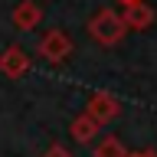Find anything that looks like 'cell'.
Returning a JSON list of instances; mask_svg holds the SVG:
<instances>
[{
    "instance_id": "6",
    "label": "cell",
    "mask_w": 157,
    "mask_h": 157,
    "mask_svg": "<svg viewBox=\"0 0 157 157\" xmlns=\"http://www.w3.org/2000/svg\"><path fill=\"white\" fill-rule=\"evenodd\" d=\"M121 17H124V26H128V29H137V33H141V29H151V26H154L157 13H154V7H151V3H144V0H141V3L124 7V13H121Z\"/></svg>"
},
{
    "instance_id": "7",
    "label": "cell",
    "mask_w": 157,
    "mask_h": 157,
    "mask_svg": "<svg viewBox=\"0 0 157 157\" xmlns=\"http://www.w3.org/2000/svg\"><path fill=\"white\" fill-rule=\"evenodd\" d=\"M98 128H101V124H98L95 118L82 111V115H75L72 121H69V134L75 137L78 144H92V141L98 137Z\"/></svg>"
},
{
    "instance_id": "11",
    "label": "cell",
    "mask_w": 157,
    "mask_h": 157,
    "mask_svg": "<svg viewBox=\"0 0 157 157\" xmlns=\"http://www.w3.org/2000/svg\"><path fill=\"white\" fill-rule=\"evenodd\" d=\"M121 3H124V7H131V3H141V0H121Z\"/></svg>"
},
{
    "instance_id": "10",
    "label": "cell",
    "mask_w": 157,
    "mask_h": 157,
    "mask_svg": "<svg viewBox=\"0 0 157 157\" xmlns=\"http://www.w3.org/2000/svg\"><path fill=\"white\" fill-rule=\"evenodd\" d=\"M131 157H157V154H154V151H134Z\"/></svg>"
},
{
    "instance_id": "1",
    "label": "cell",
    "mask_w": 157,
    "mask_h": 157,
    "mask_svg": "<svg viewBox=\"0 0 157 157\" xmlns=\"http://www.w3.org/2000/svg\"><path fill=\"white\" fill-rule=\"evenodd\" d=\"M128 26H124V17L115 13V10H98L95 17L88 20V36L95 39L98 46H118L124 39Z\"/></svg>"
},
{
    "instance_id": "5",
    "label": "cell",
    "mask_w": 157,
    "mask_h": 157,
    "mask_svg": "<svg viewBox=\"0 0 157 157\" xmlns=\"http://www.w3.org/2000/svg\"><path fill=\"white\" fill-rule=\"evenodd\" d=\"M10 20H13V26L17 29H36L39 20H43V10H39L36 0H20L17 7H13V13H10Z\"/></svg>"
},
{
    "instance_id": "8",
    "label": "cell",
    "mask_w": 157,
    "mask_h": 157,
    "mask_svg": "<svg viewBox=\"0 0 157 157\" xmlns=\"http://www.w3.org/2000/svg\"><path fill=\"white\" fill-rule=\"evenodd\" d=\"M92 157H131V151L124 147V141H121V137L108 134V137H101V141H98V147H95V154H92Z\"/></svg>"
},
{
    "instance_id": "9",
    "label": "cell",
    "mask_w": 157,
    "mask_h": 157,
    "mask_svg": "<svg viewBox=\"0 0 157 157\" xmlns=\"http://www.w3.org/2000/svg\"><path fill=\"white\" fill-rule=\"evenodd\" d=\"M43 157H72V154H69L62 144H49L46 151H43Z\"/></svg>"
},
{
    "instance_id": "2",
    "label": "cell",
    "mask_w": 157,
    "mask_h": 157,
    "mask_svg": "<svg viewBox=\"0 0 157 157\" xmlns=\"http://www.w3.org/2000/svg\"><path fill=\"white\" fill-rule=\"evenodd\" d=\"M36 52H39L43 62L59 66V62H66V59L75 52V43H72V36H69L66 29H46V33L39 36V43H36Z\"/></svg>"
},
{
    "instance_id": "3",
    "label": "cell",
    "mask_w": 157,
    "mask_h": 157,
    "mask_svg": "<svg viewBox=\"0 0 157 157\" xmlns=\"http://www.w3.org/2000/svg\"><path fill=\"white\" fill-rule=\"evenodd\" d=\"M85 115H92L98 124H108L121 115V98L111 95V92H92L85 101Z\"/></svg>"
},
{
    "instance_id": "4",
    "label": "cell",
    "mask_w": 157,
    "mask_h": 157,
    "mask_svg": "<svg viewBox=\"0 0 157 157\" xmlns=\"http://www.w3.org/2000/svg\"><path fill=\"white\" fill-rule=\"evenodd\" d=\"M0 72L7 78H23L29 72V52L20 49L17 43H10V46L0 52Z\"/></svg>"
}]
</instances>
